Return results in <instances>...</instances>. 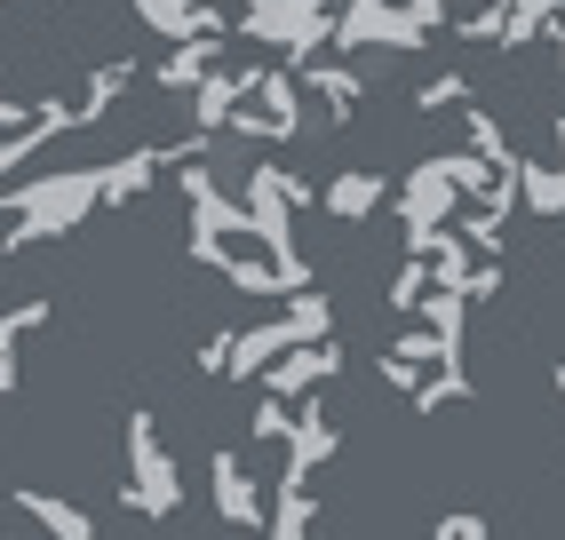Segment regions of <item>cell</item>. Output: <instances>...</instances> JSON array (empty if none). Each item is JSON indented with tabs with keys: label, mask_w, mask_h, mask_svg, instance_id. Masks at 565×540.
I'll list each match as a JSON object with an SVG mask.
<instances>
[{
	"label": "cell",
	"mask_w": 565,
	"mask_h": 540,
	"mask_svg": "<svg viewBox=\"0 0 565 540\" xmlns=\"http://www.w3.org/2000/svg\"><path fill=\"white\" fill-rule=\"evenodd\" d=\"M438 540H486L478 517H438Z\"/></svg>",
	"instance_id": "6da1fadb"
}]
</instances>
